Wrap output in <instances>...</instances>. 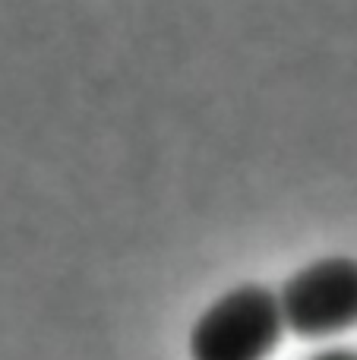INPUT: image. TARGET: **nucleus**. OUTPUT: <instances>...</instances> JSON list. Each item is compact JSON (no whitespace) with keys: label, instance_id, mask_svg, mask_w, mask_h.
<instances>
[{"label":"nucleus","instance_id":"f03ea898","mask_svg":"<svg viewBox=\"0 0 357 360\" xmlns=\"http://www.w3.org/2000/svg\"><path fill=\"white\" fill-rule=\"evenodd\" d=\"M285 326L304 338H326L357 326V262L326 256L291 275L278 294Z\"/></svg>","mask_w":357,"mask_h":360},{"label":"nucleus","instance_id":"7ed1b4c3","mask_svg":"<svg viewBox=\"0 0 357 360\" xmlns=\"http://www.w3.org/2000/svg\"><path fill=\"white\" fill-rule=\"evenodd\" d=\"M313 360H357L354 351H345V348H335V351H323V354H316Z\"/></svg>","mask_w":357,"mask_h":360},{"label":"nucleus","instance_id":"f257e3e1","mask_svg":"<svg viewBox=\"0 0 357 360\" xmlns=\"http://www.w3.org/2000/svg\"><path fill=\"white\" fill-rule=\"evenodd\" d=\"M282 332V300L263 285H240L196 319L190 354L193 360H266Z\"/></svg>","mask_w":357,"mask_h":360}]
</instances>
